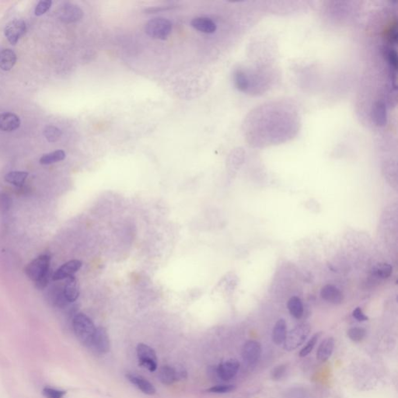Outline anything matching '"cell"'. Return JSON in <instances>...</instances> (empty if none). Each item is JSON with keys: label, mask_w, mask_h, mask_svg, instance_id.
<instances>
[{"label": "cell", "mask_w": 398, "mask_h": 398, "mask_svg": "<svg viewBox=\"0 0 398 398\" xmlns=\"http://www.w3.org/2000/svg\"><path fill=\"white\" fill-rule=\"evenodd\" d=\"M234 385H216L213 386L211 388L208 389V392L213 393V394H227V393L232 392L235 390Z\"/></svg>", "instance_id": "33"}, {"label": "cell", "mask_w": 398, "mask_h": 398, "mask_svg": "<svg viewBox=\"0 0 398 398\" xmlns=\"http://www.w3.org/2000/svg\"><path fill=\"white\" fill-rule=\"evenodd\" d=\"M52 276H53V273H52L51 269L50 268L49 270L46 272L41 278H38L36 282H34L35 288L39 290H45L48 286L51 278L52 279Z\"/></svg>", "instance_id": "30"}, {"label": "cell", "mask_w": 398, "mask_h": 398, "mask_svg": "<svg viewBox=\"0 0 398 398\" xmlns=\"http://www.w3.org/2000/svg\"><path fill=\"white\" fill-rule=\"evenodd\" d=\"M321 296L325 301L335 305L341 304L343 300V295L341 291L331 284L323 286L321 291Z\"/></svg>", "instance_id": "13"}, {"label": "cell", "mask_w": 398, "mask_h": 398, "mask_svg": "<svg viewBox=\"0 0 398 398\" xmlns=\"http://www.w3.org/2000/svg\"><path fill=\"white\" fill-rule=\"evenodd\" d=\"M261 346L256 341H246L242 349V357L247 364L254 365L260 359Z\"/></svg>", "instance_id": "10"}, {"label": "cell", "mask_w": 398, "mask_h": 398, "mask_svg": "<svg viewBox=\"0 0 398 398\" xmlns=\"http://www.w3.org/2000/svg\"><path fill=\"white\" fill-rule=\"evenodd\" d=\"M348 336L354 342H360L366 336V331L363 327H352L348 331Z\"/></svg>", "instance_id": "28"}, {"label": "cell", "mask_w": 398, "mask_h": 398, "mask_svg": "<svg viewBox=\"0 0 398 398\" xmlns=\"http://www.w3.org/2000/svg\"><path fill=\"white\" fill-rule=\"evenodd\" d=\"M51 4H52V2L51 0H42V1H40L37 6H36L35 10H34L36 16H42L43 14H46L51 8Z\"/></svg>", "instance_id": "32"}, {"label": "cell", "mask_w": 398, "mask_h": 398, "mask_svg": "<svg viewBox=\"0 0 398 398\" xmlns=\"http://www.w3.org/2000/svg\"><path fill=\"white\" fill-rule=\"evenodd\" d=\"M335 349V340L329 337L324 339L319 345L317 352V358L321 362H326L330 359Z\"/></svg>", "instance_id": "17"}, {"label": "cell", "mask_w": 398, "mask_h": 398, "mask_svg": "<svg viewBox=\"0 0 398 398\" xmlns=\"http://www.w3.org/2000/svg\"><path fill=\"white\" fill-rule=\"evenodd\" d=\"M26 31L27 27L25 22L23 20L16 19L10 21L6 26L4 30L5 36L11 45L15 46L18 41L25 34Z\"/></svg>", "instance_id": "8"}, {"label": "cell", "mask_w": 398, "mask_h": 398, "mask_svg": "<svg viewBox=\"0 0 398 398\" xmlns=\"http://www.w3.org/2000/svg\"><path fill=\"white\" fill-rule=\"evenodd\" d=\"M286 366L285 365H280V366H278V367H276V368H273V370L272 372V378L274 380V381H279L282 377H284V375L286 374Z\"/></svg>", "instance_id": "35"}, {"label": "cell", "mask_w": 398, "mask_h": 398, "mask_svg": "<svg viewBox=\"0 0 398 398\" xmlns=\"http://www.w3.org/2000/svg\"><path fill=\"white\" fill-rule=\"evenodd\" d=\"M320 335L321 333H316L315 335L312 336L311 338L309 339L306 345L302 349L300 352V355L301 357H305L309 355V353L311 352L314 349V346L319 340Z\"/></svg>", "instance_id": "29"}, {"label": "cell", "mask_w": 398, "mask_h": 398, "mask_svg": "<svg viewBox=\"0 0 398 398\" xmlns=\"http://www.w3.org/2000/svg\"><path fill=\"white\" fill-rule=\"evenodd\" d=\"M44 136L49 142H55L61 138V131L54 125H48L44 129Z\"/></svg>", "instance_id": "26"}, {"label": "cell", "mask_w": 398, "mask_h": 398, "mask_svg": "<svg viewBox=\"0 0 398 398\" xmlns=\"http://www.w3.org/2000/svg\"><path fill=\"white\" fill-rule=\"evenodd\" d=\"M57 16L61 21L66 24L77 23L83 18V10L73 3L65 2L58 9Z\"/></svg>", "instance_id": "7"}, {"label": "cell", "mask_w": 398, "mask_h": 398, "mask_svg": "<svg viewBox=\"0 0 398 398\" xmlns=\"http://www.w3.org/2000/svg\"><path fill=\"white\" fill-rule=\"evenodd\" d=\"M352 315L354 318H355V319H356L357 321H366L368 320V317L365 315L364 313H363V310H362L360 307H357L356 309H354V310H353Z\"/></svg>", "instance_id": "38"}, {"label": "cell", "mask_w": 398, "mask_h": 398, "mask_svg": "<svg viewBox=\"0 0 398 398\" xmlns=\"http://www.w3.org/2000/svg\"><path fill=\"white\" fill-rule=\"evenodd\" d=\"M138 362L142 367L147 368L150 372H154L157 368V358L156 352L152 348L146 344H139L137 347Z\"/></svg>", "instance_id": "6"}, {"label": "cell", "mask_w": 398, "mask_h": 398, "mask_svg": "<svg viewBox=\"0 0 398 398\" xmlns=\"http://www.w3.org/2000/svg\"><path fill=\"white\" fill-rule=\"evenodd\" d=\"M234 82L239 91H246L248 89L249 81L246 75L243 72H236L234 75Z\"/></svg>", "instance_id": "27"}, {"label": "cell", "mask_w": 398, "mask_h": 398, "mask_svg": "<svg viewBox=\"0 0 398 398\" xmlns=\"http://www.w3.org/2000/svg\"><path fill=\"white\" fill-rule=\"evenodd\" d=\"M13 200L10 195L6 193H0V213H6L11 209Z\"/></svg>", "instance_id": "31"}, {"label": "cell", "mask_w": 398, "mask_h": 398, "mask_svg": "<svg viewBox=\"0 0 398 398\" xmlns=\"http://www.w3.org/2000/svg\"><path fill=\"white\" fill-rule=\"evenodd\" d=\"M240 368V363L236 359H228L220 363L217 367L216 373L221 380L229 381L237 374Z\"/></svg>", "instance_id": "9"}, {"label": "cell", "mask_w": 398, "mask_h": 398, "mask_svg": "<svg viewBox=\"0 0 398 398\" xmlns=\"http://www.w3.org/2000/svg\"><path fill=\"white\" fill-rule=\"evenodd\" d=\"M50 262V257L47 254H42L27 265L24 268V273L29 279L36 282L46 272L49 270Z\"/></svg>", "instance_id": "4"}, {"label": "cell", "mask_w": 398, "mask_h": 398, "mask_svg": "<svg viewBox=\"0 0 398 398\" xmlns=\"http://www.w3.org/2000/svg\"><path fill=\"white\" fill-rule=\"evenodd\" d=\"M159 379L164 385H171L177 381L176 371L174 367L164 366L159 371Z\"/></svg>", "instance_id": "20"}, {"label": "cell", "mask_w": 398, "mask_h": 398, "mask_svg": "<svg viewBox=\"0 0 398 398\" xmlns=\"http://www.w3.org/2000/svg\"><path fill=\"white\" fill-rule=\"evenodd\" d=\"M28 175L29 174L28 172L12 171L6 174L4 179L7 183L10 184H13L17 187H21L24 186Z\"/></svg>", "instance_id": "21"}, {"label": "cell", "mask_w": 398, "mask_h": 398, "mask_svg": "<svg viewBox=\"0 0 398 398\" xmlns=\"http://www.w3.org/2000/svg\"><path fill=\"white\" fill-rule=\"evenodd\" d=\"M89 348L100 355H105L110 351V338L105 327H98L96 328Z\"/></svg>", "instance_id": "5"}, {"label": "cell", "mask_w": 398, "mask_h": 398, "mask_svg": "<svg viewBox=\"0 0 398 398\" xmlns=\"http://www.w3.org/2000/svg\"><path fill=\"white\" fill-rule=\"evenodd\" d=\"M311 327L308 323H300L299 325L294 327L293 329L290 331V333L286 335V340L284 342V349L286 351H293L295 349L300 347L307 339L310 333Z\"/></svg>", "instance_id": "3"}, {"label": "cell", "mask_w": 398, "mask_h": 398, "mask_svg": "<svg viewBox=\"0 0 398 398\" xmlns=\"http://www.w3.org/2000/svg\"><path fill=\"white\" fill-rule=\"evenodd\" d=\"M387 60H388L390 67L397 71V69H398V55H397L396 51H394V50L389 51L388 54H387Z\"/></svg>", "instance_id": "36"}, {"label": "cell", "mask_w": 398, "mask_h": 398, "mask_svg": "<svg viewBox=\"0 0 398 398\" xmlns=\"http://www.w3.org/2000/svg\"><path fill=\"white\" fill-rule=\"evenodd\" d=\"M287 335V325L284 319H279L276 322L272 331V341L276 345L283 344Z\"/></svg>", "instance_id": "19"}, {"label": "cell", "mask_w": 398, "mask_h": 398, "mask_svg": "<svg viewBox=\"0 0 398 398\" xmlns=\"http://www.w3.org/2000/svg\"><path fill=\"white\" fill-rule=\"evenodd\" d=\"M16 55L13 50L4 48L0 51V69L10 71L16 65Z\"/></svg>", "instance_id": "18"}, {"label": "cell", "mask_w": 398, "mask_h": 398, "mask_svg": "<svg viewBox=\"0 0 398 398\" xmlns=\"http://www.w3.org/2000/svg\"><path fill=\"white\" fill-rule=\"evenodd\" d=\"M126 377L129 382L132 383V384L135 385L137 388L139 389L144 394L153 395L156 393V388L154 387L153 385L144 377L138 376V375L131 374V373L127 374Z\"/></svg>", "instance_id": "14"}, {"label": "cell", "mask_w": 398, "mask_h": 398, "mask_svg": "<svg viewBox=\"0 0 398 398\" xmlns=\"http://www.w3.org/2000/svg\"><path fill=\"white\" fill-rule=\"evenodd\" d=\"M20 126V119L14 113H2L0 115V130L11 132Z\"/></svg>", "instance_id": "12"}, {"label": "cell", "mask_w": 398, "mask_h": 398, "mask_svg": "<svg viewBox=\"0 0 398 398\" xmlns=\"http://www.w3.org/2000/svg\"><path fill=\"white\" fill-rule=\"evenodd\" d=\"M73 328L77 339L89 348L97 327L92 320L84 314H78L73 320Z\"/></svg>", "instance_id": "1"}, {"label": "cell", "mask_w": 398, "mask_h": 398, "mask_svg": "<svg viewBox=\"0 0 398 398\" xmlns=\"http://www.w3.org/2000/svg\"><path fill=\"white\" fill-rule=\"evenodd\" d=\"M191 26L195 30L202 32L205 34H213L216 31L217 27L215 22L210 18L199 16L194 18L191 21Z\"/></svg>", "instance_id": "15"}, {"label": "cell", "mask_w": 398, "mask_h": 398, "mask_svg": "<svg viewBox=\"0 0 398 398\" xmlns=\"http://www.w3.org/2000/svg\"><path fill=\"white\" fill-rule=\"evenodd\" d=\"M375 122L378 126H384L387 120L386 107L384 103L379 101L376 104L374 109Z\"/></svg>", "instance_id": "23"}, {"label": "cell", "mask_w": 398, "mask_h": 398, "mask_svg": "<svg viewBox=\"0 0 398 398\" xmlns=\"http://www.w3.org/2000/svg\"><path fill=\"white\" fill-rule=\"evenodd\" d=\"M65 394V392L63 390L51 387H45L43 389V395L46 398H62Z\"/></svg>", "instance_id": "34"}, {"label": "cell", "mask_w": 398, "mask_h": 398, "mask_svg": "<svg viewBox=\"0 0 398 398\" xmlns=\"http://www.w3.org/2000/svg\"><path fill=\"white\" fill-rule=\"evenodd\" d=\"M65 153L63 150H56L50 153L45 154L40 159V164L43 165L55 164L58 162L65 160Z\"/></svg>", "instance_id": "24"}, {"label": "cell", "mask_w": 398, "mask_h": 398, "mask_svg": "<svg viewBox=\"0 0 398 398\" xmlns=\"http://www.w3.org/2000/svg\"><path fill=\"white\" fill-rule=\"evenodd\" d=\"M176 371V377H177V381L184 380L187 377V372L184 367H174Z\"/></svg>", "instance_id": "39"}, {"label": "cell", "mask_w": 398, "mask_h": 398, "mask_svg": "<svg viewBox=\"0 0 398 398\" xmlns=\"http://www.w3.org/2000/svg\"><path fill=\"white\" fill-rule=\"evenodd\" d=\"M82 262L79 260H71L62 264L60 268L55 271L52 276L53 281H60L66 279L70 276H74L76 272L80 269L82 267Z\"/></svg>", "instance_id": "11"}, {"label": "cell", "mask_w": 398, "mask_h": 398, "mask_svg": "<svg viewBox=\"0 0 398 398\" xmlns=\"http://www.w3.org/2000/svg\"><path fill=\"white\" fill-rule=\"evenodd\" d=\"M177 6H155V7H150V8L146 9L144 12L146 14H156V13L161 12V11H166V10H173L175 9Z\"/></svg>", "instance_id": "37"}, {"label": "cell", "mask_w": 398, "mask_h": 398, "mask_svg": "<svg viewBox=\"0 0 398 398\" xmlns=\"http://www.w3.org/2000/svg\"><path fill=\"white\" fill-rule=\"evenodd\" d=\"M289 311L290 314L296 318V319H300L303 317L304 314V305L302 303L301 300L297 296H292L290 298L288 301Z\"/></svg>", "instance_id": "22"}, {"label": "cell", "mask_w": 398, "mask_h": 398, "mask_svg": "<svg viewBox=\"0 0 398 398\" xmlns=\"http://www.w3.org/2000/svg\"><path fill=\"white\" fill-rule=\"evenodd\" d=\"M393 268L390 264L386 263L377 264V266L373 268V275L377 278L381 279H386L388 278L392 274Z\"/></svg>", "instance_id": "25"}, {"label": "cell", "mask_w": 398, "mask_h": 398, "mask_svg": "<svg viewBox=\"0 0 398 398\" xmlns=\"http://www.w3.org/2000/svg\"><path fill=\"white\" fill-rule=\"evenodd\" d=\"M171 22L166 18L156 17L149 20L145 25V32L150 38L165 40L171 34Z\"/></svg>", "instance_id": "2"}, {"label": "cell", "mask_w": 398, "mask_h": 398, "mask_svg": "<svg viewBox=\"0 0 398 398\" xmlns=\"http://www.w3.org/2000/svg\"><path fill=\"white\" fill-rule=\"evenodd\" d=\"M64 295L69 303L77 301L79 298V290L78 282L75 276H70L66 278L65 286L63 287Z\"/></svg>", "instance_id": "16"}]
</instances>
